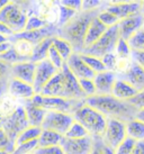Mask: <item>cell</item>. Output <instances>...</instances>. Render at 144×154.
I'll list each match as a JSON object with an SVG mask.
<instances>
[{
    "label": "cell",
    "instance_id": "6da1fadb",
    "mask_svg": "<svg viewBox=\"0 0 144 154\" xmlns=\"http://www.w3.org/2000/svg\"><path fill=\"white\" fill-rule=\"evenodd\" d=\"M100 10L95 11H80L64 26L60 27L58 36L65 39L72 46L74 53L81 54L83 51V42L90 23Z\"/></svg>",
    "mask_w": 144,
    "mask_h": 154
},
{
    "label": "cell",
    "instance_id": "7a4b0ae2",
    "mask_svg": "<svg viewBox=\"0 0 144 154\" xmlns=\"http://www.w3.org/2000/svg\"><path fill=\"white\" fill-rule=\"evenodd\" d=\"M85 103L90 107L97 109L107 118H115L127 123L135 118L136 109L128 101H123L119 99L109 96H92L85 99Z\"/></svg>",
    "mask_w": 144,
    "mask_h": 154
},
{
    "label": "cell",
    "instance_id": "3957f363",
    "mask_svg": "<svg viewBox=\"0 0 144 154\" xmlns=\"http://www.w3.org/2000/svg\"><path fill=\"white\" fill-rule=\"evenodd\" d=\"M76 122L81 124L92 138H102L107 125V117L97 109L90 107L83 103L73 114Z\"/></svg>",
    "mask_w": 144,
    "mask_h": 154
},
{
    "label": "cell",
    "instance_id": "277c9868",
    "mask_svg": "<svg viewBox=\"0 0 144 154\" xmlns=\"http://www.w3.org/2000/svg\"><path fill=\"white\" fill-rule=\"evenodd\" d=\"M27 11L19 6L18 2L9 1L4 8L0 10V23L9 27L14 34L24 32L27 23Z\"/></svg>",
    "mask_w": 144,
    "mask_h": 154
},
{
    "label": "cell",
    "instance_id": "5b68a950",
    "mask_svg": "<svg viewBox=\"0 0 144 154\" xmlns=\"http://www.w3.org/2000/svg\"><path fill=\"white\" fill-rule=\"evenodd\" d=\"M30 100L36 106L42 107L46 111H60L70 115H72L85 103V100H70L60 97H44L41 94H35L34 98Z\"/></svg>",
    "mask_w": 144,
    "mask_h": 154
},
{
    "label": "cell",
    "instance_id": "8992f818",
    "mask_svg": "<svg viewBox=\"0 0 144 154\" xmlns=\"http://www.w3.org/2000/svg\"><path fill=\"white\" fill-rule=\"evenodd\" d=\"M119 38L121 37H119L118 26L116 25L109 27L92 46L83 50L81 54H87V55L96 56V57L102 59V56L108 53H114L116 44Z\"/></svg>",
    "mask_w": 144,
    "mask_h": 154
},
{
    "label": "cell",
    "instance_id": "52a82bcc",
    "mask_svg": "<svg viewBox=\"0 0 144 154\" xmlns=\"http://www.w3.org/2000/svg\"><path fill=\"white\" fill-rule=\"evenodd\" d=\"M28 126L30 125L27 122L25 108L24 106H17L10 114L6 115L1 128L4 129L11 142V144L15 146V141L17 136Z\"/></svg>",
    "mask_w": 144,
    "mask_h": 154
},
{
    "label": "cell",
    "instance_id": "ba28073f",
    "mask_svg": "<svg viewBox=\"0 0 144 154\" xmlns=\"http://www.w3.org/2000/svg\"><path fill=\"white\" fill-rule=\"evenodd\" d=\"M126 137V125L124 122L115 118H107L106 129L102 137L104 145L115 150Z\"/></svg>",
    "mask_w": 144,
    "mask_h": 154
},
{
    "label": "cell",
    "instance_id": "9c48e42d",
    "mask_svg": "<svg viewBox=\"0 0 144 154\" xmlns=\"http://www.w3.org/2000/svg\"><path fill=\"white\" fill-rule=\"evenodd\" d=\"M73 122L74 118L70 114L60 112V111H46L41 128L52 131L64 136Z\"/></svg>",
    "mask_w": 144,
    "mask_h": 154
},
{
    "label": "cell",
    "instance_id": "30bf717a",
    "mask_svg": "<svg viewBox=\"0 0 144 154\" xmlns=\"http://www.w3.org/2000/svg\"><path fill=\"white\" fill-rule=\"evenodd\" d=\"M58 72H59V70L56 68H54V65H52L51 62L47 60V59L36 63L34 82H33V88L35 90V94H41V91L45 87V85Z\"/></svg>",
    "mask_w": 144,
    "mask_h": 154
},
{
    "label": "cell",
    "instance_id": "8fae6325",
    "mask_svg": "<svg viewBox=\"0 0 144 154\" xmlns=\"http://www.w3.org/2000/svg\"><path fill=\"white\" fill-rule=\"evenodd\" d=\"M59 33V27L56 25H49L44 27L42 29L33 30V32H20L17 34H14L11 37H9V41H14V39H25L27 42L32 43L33 45L41 43L42 41L46 38H52L58 36Z\"/></svg>",
    "mask_w": 144,
    "mask_h": 154
},
{
    "label": "cell",
    "instance_id": "7c38bea8",
    "mask_svg": "<svg viewBox=\"0 0 144 154\" xmlns=\"http://www.w3.org/2000/svg\"><path fill=\"white\" fill-rule=\"evenodd\" d=\"M60 146L62 147L64 154H90L92 151L93 138L91 136H87L72 140L63 136Z\"/></svg>",
    "mask_w": 144,
    "mask_h": 154
},
{
    "label": "cell",
    "instance_id": "4fadbf2b",
    "mask_svg": "<svg viewBox=\"0 0 144 154\" xmlns=\"http://www.w3.org/2000/svg\"><path fill=\"white\" fill-rule=\"evenodd\" d=\"M61 71L63 72L64 78V92L63 98L70 99V100H85L86 96L83 94L82 90L79 85V80L77 79L68 69L67 64L61 69Z\"/></svg>",
    "mask_w": 144,
    "mask_h": 154
},
{
    "label": "cell",
    "instance_id": "5bb4252c",
    "mask_svg": "<svg viewBox=\"0 0 144 154\" xmlns=\"http://www.w3.org/2000/svg\"><path fill=\"white\" fill-rule=\"evenodd\" d=\"M105 10L113 14L115 17L118 18V20H122L124 18H127L141 13V2L140 1H114L108 2Z\"/></svg>",
    "mask_w": 144,
    "mask_h": 154
},
{
    "label": "cell",
    "instance_id": "9a60e30c",
    "mask_svg": "<svg viewBox=\"0 0 144 154\" xmlns=\"http://www.w3.org/2000/svg\"><path fill=\"white\" fill-rule=\"evenodd\" d=\"M143 23H144V16L141 13L132 15L130 17L124 18L122 20H119V23L117 24V26H118V32H119V37L127 41L132 35L135 34L137 30L142 28Z\"/></svg>",
    "mask_w": 144,
    "mask_h": 154
},
{
    "label": "cell",
    "instance_id": "2e32d148",
    "mask_svg": "<svg viewBox=\"0 0 144 154\" xmlns=\"http://www.w3.org/2000/svg\"><path fill=\"white\" fill-rule=\"evenodd\" d=\"M65 64L70 70V72L78 80H81V79H91L92 80L96 75V73L82 61L80 54H78V53H73L69 57V60L65 62Z\"/></svg>",
    "mask_w": 144,
    "mask_h": 154
},
{
    "label": "cell",
    "instance_id": "e0dca14e",
    "mask_svg": "<svg viewBox=\"0 0 144 154\" xmlns=\"http://www.w3.org/2000/svg\"><path fill=\"white\" fill-rule=\"evenodd\" d=\"M35 66L36 64L27 61V62H21L10 66V78L17 79L23 82H26L28 85L33 86L35 75Z\"/></svg>",
    "mask_w": 144,
    "mask_h": 154
},
{
    "label": "cell",
    "instance_id": "ac0fdd59",
    "mask_svg": "<svg viewBox=\"0 0 144 154\" xmlns=\"http://www.w3.org/2000/svg\"><path fill=\"white\" fill-rule=\"evenodd\" d=\"M116 73L110 71H104L100 73H96L92 79L96 87V94L98 96H109L111 94V90L116 81Z\"/></svg>",
    "mask_w": 144,
    "mask_h": 154
},
{
    "label": "cell",
    "instance_id": "d6986e66",
    "mask_svg": "<svg viewBox=\"0 0 144 154\" xmlns=\"http://www.w3.org/2000/svg\"><path fill=\"white\" fill-rule=\"evenodd\" d=\"M8 91L14 98L24 99V100H30L34 98L35 90L32 85H28L26 82H23L17 79L10 78L8 82Z\"/></svg>",
    "mask_w": 144,
    "mask_h": 154
},
{
    "label": "cell",
    "instance_id": "ffe728a7",
    "mask_svg": "<svg viewBox=\"0 0 144 154\" xmlns=\"http://www.w3.org/2000/svg\"><path fill=\"white\" fill-rule=\"evenodd\" d=\"M121 75H122L121 79L132 85L139 92L144 90V70L139 64H136L135 62L132 61L130 68Z\"/></svg>",
    "mask_w": 144,
    "mask_h": 154
},
{
    "label": "cell",
    "instance_id": "44dd1931",
    "mask_svg": "<svg viewBox=\"0 0 144 154\" xmlns=\"http://www.w3.org/2000/svg\"><path fill=\"white\" fill-rule=\"evenodd\" d=\"M64 92V78L63 72L60 70L59 72L47 82L45 87L41 91V96L44 97H60L63 98Z\"/></svg>",
    "mask_w": 144,
    "mask_h": 154
},
{
    "label": "cell",
    "instance_id": "7402d4cb",
    "mask_svg": "<svg viewBox=\"0 0 144 154\" xmlns=\"http://www.w3.org/2000/svg\"><path fill=\"white\" fill-rule=\"evenodd\" d=\"M137 90L134 87L130 85L127 81L117 78L115 81L114 86H113V90H111V96L115 98L123 100V101H128L132 98H134L137 94Z\"/></svg>",
    "mask_w": 144,
    "mask_h": 154
},
{
    "label": "cell",
    "instance_id": "603a6c76",
    "mask_svg": "<svg viewBox=\"0 0 144 154\" xmlns=\"http://www.w3.org/2000/svg\"><path fill=\"white\" fill-rule=\"evenodd\" d=\"M24 108H25L28 125L33 127H42L46 110L39 106H36L35 103H32V100H27L24 105Z\"/></svg>",
    "mask_w": 144,
    "mask_h": 154
},
{
    "label": "cell",
    "instance_id": "cb8c5ba5",
    "mask_svg": "<svg viewBox=\"0 0 144 154\" xmlns=\"http://www.w3.org/2000/svg\"><path fill=\"white\" fill-rule=\"evenodd\" d=\"M106 30L107 27L105 25H102V23L99 22L97 16H96L91 20L89 27H88V30H87V34H86L85 37V42H83V50L92 46L93 44L96 43L98 39L104 35V33Z\"/></svg>",
    "mask_w": 144,
    "mask_h": 154
},
{
    "label": "cell",
    "instance_id": "d4e9b609",
    "mask_svg": "<svg viewBox=\"0 0 144 154\" xmlns=\"http://www.w3.org/2000/svg\"><path fill=\"white\" fill-rule=\"evenodd\" d=\"M63 136L58 133L47 131V129H42V133L38 137V147L41 149H47V147H54L59 146L62 142Z\"/></svg>",
    "mask_w": 144,
    "mask_h": 154
},
{
    "label": "cell",
    "instance_id": "484cf974",
    "mask_svg": "<svg viewBox=\"0 0 144 154\" xmlns=\"http://www.w3.org/2000/svg\"><path fill=\"white\" fill-rule=\"evenodd\" d=\"M126 125V136L133 141H144V123L133 118L130 122L125 123Z\"/></svg>",
    "mask_w": 144,
    "mask_h": 154
},
{
    "label": "cell",
    "instance_id": "4316f807",
    "mask_svg": "<svg viewBox=\"0 0 144 154\" xmlns=\"http://www.w3.org/2000/svg\"><path fill=\"white\" fill-rule=\"evenodd\" d=\"M52 38H46L42 41L41 43L36 44L33 48V52H32V55H30V61L33 62V63H38L41 61H44L47 59V52H49V48L51 47L52 45Z\"/></svg>",
    "mask_w": 144,
    "mask_h": 154
},
{
    "label": "cell",
    "instance_id": "83f0119b",
    "mask_svg": "<svg viewBox=\"0 0 144 154\" xmlns=\"http://www.w3.org/2000/svg\"><path fill=\"white\" fill-rule=\"evenodd\" d=\"M52 46L54 47L56 52L59 53L61 57L64 60V62H67L69 60V57L74 53L72 50V46L69 44V42H67L65 39L61 38L59 36H55L52 39Z\"/></svg>",
    "mask_w": 144,
    "mask_h": 154
},
{
    "label": "cell",
    "instance_id": "f1b7e54d",
    "mask_svg": "<svg viewBox=\"0 0 144 154\" xmlns=\"http://www.w3.org/2000/svg\"><path fill=\"white\" fill-rule=\"evenodd\" d=\"M42 133L41 127H33V126H28L26 129L19 134L15 141V146L20 145L23 143H27V142H32L35 140H38V137Z\"/></svg>",
    "mask_w": 144,
    "mask_h": 154
},
{
    "label": "cell",
    "instance_id": "f546056e",
    "mask_svg": "<svg viewBox=\"0 0 144 154\" xmlns=\"http://www.w3.org/2000/svg\"><path fill=\"white\" fill-rule=\"evenodd\" d=\"M0 61L6 63V64H8L9 66H11V65L17 64V63L27 62V61H30V57L20 55L14 47H11L9 51H7L6 53L0 55Z\"/></svg>",
    "mask_w": 144,
    "mask_h": 154
},
{
    "label": "cell",
    "instance_id": "4dcf8cb0",
    "mask_svg": "<svg viewBox=\"0 0 144 154\" xmlns=\"http://www.w3.org/2000/svg\"><path fill=\"white\" fill-rule=\"evenodd\" d=\"M132 52H144V30L141 28L127 39Z\"/></svg>",
    "mask_w": 144,
    "mask_h": 154
},
{
    "label": "cell",
    "instance_id": "1f68e13d",
    "mask_svg": "<svg viewBox=\"0 0 144 154\" xmlns=\"http://www.w3.org/2000/svg\"><path fill=\"white\" fill-rule=\"evenodd\" d=\"M89 136L88 132L85 129V127L81 124H79L78 122H73L72 125L69 127V129L67 131L64 137L67 138H72V140H78V138H83V137Z\"/></svg>",
    "mask_w": 144,
    "mask_h": 154
},
{
    "label": "cell",
    "instance_id": "d6a6232c",
    "mask_svg": "<svg viewBox=\"0 0 144 154\" xmlns=\"http://www.w3.org/2000/svg\"><path fill=\"white\" fill-rule=\"evenodd\" d=\"M9 42L13 44V47L20 55L27 56V57L30 59L32 52H33V48H34L33 44L25 41V39H14V41H9Z\"/></svg>",
    "mask_w": 144,
    "mask_h": 154
},
{
    "label": "cell",
    "instance_id": "836d02e7",
    "mask_svg": "<svg viewBox=\"0 0 144 154\" xmlns=\"http://www.w3.org/2000/svg\"><path fill=\"white\" fill-rule=\"evenodd\" d=\"M82 61L85 62L86 64L88 65L91 70H92L95 73H100L106 71V69L104 66L102 62V59L99 57H96V56H91V55H87V54H80Z\"/></svg>",
    "mask_w": 144,
    "mask_h": 154
},
{
    "label": "cell",
    "instance_id": "e575fe53",
    "mask_svg": "<svg viewBox=\"0 0 144 154\" xmlns=\"http://www.w3.org/2000/svg\"><path fill=\"white\" fill-rule=\"evenodd\" d=\"M46 26H49V24L45 19H42L36 15H30L27 18V23H26L24 32H33V30L42 29Z\"/></svg>",
    "mask_w": 144,
    "mask_h": 154
},
{
    "label": "cell",
    "instance_id": "d590c367",
    "mask_svg": "<svg viewBox=\"0 0 144 154\" xmlns=\"http://www.w3.org/2000/svg\"><path fill=\"white\" fill-rule=\"evenodd\" d=\"M59 4V2H58ZM77 11L74 10H71V9L67 8V7H64V6H61L59 5V19H58V24L56 26L58 27H62L64 26L67 23H69L71 20L72 18L76 16Z\"/></svg>",
    "mask_w": 144,
    "mask_h": 154
},
{
    "label": "cell",
    "instance_id": "8d00e7d4",
    "mask_svg": "<svg viewBox=\"0 0 144 154\" xmlns=\"http://www.w3.org/2000/svg\"><path fill=\"white\" fill-rule=\"evenodd\" d=\"M38 149V141L27 142V143H23L20 145H16L11 154H34L35 151Z\"/></svg>",
    "mask_w": 144,
    "mask_h": 154
},
{
    "label": "cell",
    "instance_id": "74e56055",
    "mask_svg": "<svg viewBox=\"0 0 144 154\" xmlns=\"http://www.w3.org/2000/svg\"><path fill=\"white\" fill-rule=\"evenodd\" d=\"M114 53L118 59H131L132 51L130 46H128V44H127V41L119 38L117 44H116Z\"/></svg>",
    "mask_w": 144,
    "mask_h": 154
},
{
    "label": "cell",
    "instance_id": "f35d334b",
    "mask_svg": "<svg viewBox=\"0 0 144 154\" xmlns=\"http://www.w3.org/2000/svg\"><path fill=\"white\" fill-rule=\"evenodd\" d=\"M97 18L99 19V22L102 23V25H105L107 28L109 27H113V26H116L119 23L118 18L115 17L113 14L108 13L107 10H100L97 15Z\"/></svg>",
    "mask_w": 144,
    "mask_h": 154
},
{
    "label": "cell",
    "instance_id": "ab89813d",
    "mask_svg": "<svg viewBox=\"0 0 144 154\" xmlns=\"http://www.w3.org/2000/svg\"><path fill=\"white\" fill-rule=\"evenodd\" d=\"M47 60L50 61L51 64L54 65V68H56L59 71L63 68L64 64H65L64 60L61 57V55L56 52V50H55L52 45H51V47L49 48V52H47Z\"/></svg>",
    "mask_w": 144,
    "mask_h": 154
},
{
    "label": "cell",
    "instance_id": "60d3db41",
    "mask_svg": "<svg viewBox=\"0 0 144 154\" xmlns=\"http://www.w3.org/2000/svg\"><path fill=\"white\" fill-rule=\"evenodd\" d=\"M79 85H80V88L86 96V98L96 96V87L91 79H81L79 80Z\"/></svg>",
    "mask_w": 144,
    "mask_h": 154
},
{
    "label": "cell",
    "instance_id": "b9f144b4",
    "mask_svg": "<svg viewBox=\"0 0 144 154\" xmlns=\"http://www.w3.org/2000/svg\"><path fill=\"white\" fill-rule=\"evenodd\" d=\"M117 61H118V57L116 56L115 53H108L102 57V62L106 69V71H110V72H115Z\"/></svg>",
    "mask_w": 144,
    "mask_h": 154
},
{
    "label": "cell",
    "instance_id": "7bdbcfd3",
    "mask_svg": "<svg viewBox=\"0 0 144 154\" xmlns=\"http://www.w3.org/2000/svg\"><path fill=\"white\" fill-rule=\"evenodd\" d=\"M134 144H135V141H133L130 137H126L114 150L115 154H132Z\"/></svg>",
    "mask_w": 144,
    "mask_h": 154
},
{
    "label": "cell",
    "instance_id": "ee69618b",
    "mask_svg": "<svg viewBox=\"0 0 144 154\" xmlns=\"http://www.w3.org/2000/svg\"><path fill=\"white\" fill-rule=\"evenodd\" d=\"M14 149H15V146L11 144V142L9 140V137L7 136V134L5 133L4 129L0 128V150L7 151L8 153L11 154Z\"/></svg>",
    "mask_w": 144,
    "mask_h": 154
},
{
    "label": "cell",
    "instance_id": "f6af8a7d",
    "mask_svg": "<svg viewBox=\"0 0 144 154\" xmlns=\"http://www.w3.org/2000/svg\"><path fill=\"white\" fill-rule=\"evenodd\" d=\"M104 4L99 0H83L81 5V11H95L99 10V7Z\"/></svg>",
    "mask_w": 144,
    "mask_h": 154
},
{
    "label": "cell",
    "instance_id": "bcb514c9",
    "mask_svg": "<svg viewBox=\"0 0 144 154\" xmlns=\"http://www.w3.org/2000/svg\"><path fill=\"white\" fill-rule=\"evenodd\" d=\"M59 5L64 6V7L71 9V10H74L77 13H80L82 1L81 0H63V1H60Z\"/></svg>",
    "mask_w": 144,
    "mask_h": 154
},
{
    "label": "cell",
    "instance_id": "7dc6e473",
    "mask_svg": "<svg viewBox=\"0 0 144 154\" xmlns=\"http://www.w3.org/2000/svg\"><path fill=\"white\" fill-rule=\"evenodd\" d=\"M128 103H131L132 106H134L136 109H140V108H144V90L137 92L134 98H132L131 100H128Z\"/></svg>",
    "mask_w": 144,
    "mask_h": 154
},
{
    "label": "cell",
    "instance_id": "c3c4849f",
    "mask_svg": "<svg viewBox=\"0 0 144 154\" xmlns=\"http://www.w3.org/2000/svg\"><path fill=\"white\" fill-rule=\"evenodd\" d=\"M34 154H64L61 146H54V147H47V149H41L38 147L35 151Z\"/></svg>",
    "mask_w": 144,
    "mask_h": 154
},
{
    "label": "cell",
    "instance_id": "681fc988",
    "mask_svg": "<svg viewBox=\"0 0 144 154\" xmlns=\"http://www.w3.org/2000/svg\"><path fill=\"white\" fill-rule=\"evenodd\" d=\"M131 60L144 70V52H132Z\"/></svg>",
    "mask_w": 144,
    "mask_h": 154
},
{
    "label": "cell",
    "instance_id": "f907efd6",
    "mask_svg": "<svg viewBox=\"0 0 144 154\" xmlns=\"http://www.w3.org/2000/svg\"><path fill=\"white\" fill-rule=\"evenodd\" d=\"M10 79V66L0 61V80Z\"/></svg>",
    "mask_w": 144,
    "mask_h": 154
},
{
    "label": "cell",
    "instance_id": "816d5d0a",
    "mask_svg": "<svg viewBox=\"0 0 144 154\" xmlns=\"http://www.w3.org/2000/svg\"><path fill=\"white\" fill-rule=\"evenodd\" d=\"M102 138H93V146L92 151L90 154H102Z\"/></svg>",
    "mask_w": 144,
    "mask_h": 154
},
{
    "label": "cell",
    "instance_id": "f5cc1de1",
    "mask_svg": "<svg viewBox=\"0 0 144 154\" xmlns=\"http://www.w3.org/2000/svg\"><path fill=\"white\" fill-rule=\"evenodd\" d=\"M132 154H144V141L135 142Z\"/></svg>",
    "mask_w": 144,
    "mask_h": 154
},
{
    "label": "cell",
    "instance_id": "db71d44e",
    "mask_svg": "<svg viewBox=\"0 0 144 154\" xmlns=\"http://www.w3.org/2000/svg\"><path fill=\"white\" fill-rule=\"evenodd\" d=\"M0 34L4 35V36H7V37H11L14 35V33L9 27H7V26L5 25V24H2V23H0Z\"/></svg>",
    "mask_w": 144,
    "mask_h": 154
},
{
    "label": "cell",
    "instance_id": "11a10c76",
    "mask_svg": "<svg viewBox=\"0 0 144 154\" xmlns=\"http://www.w3.org/2000/svg\"><path fill=\"white\" fill-rule=\"evenodd\" d=\"M8 82L9 79H7V80H0V99L2 98L5 92L8 90Z\"/></svg>",
    "mask_w": 144,
    "mask_h": 154
},
{
    "label": "cell",
    "instance_id": "9f6ffc18",
    "mask_svg": "<svg viewBox=\"0 0 144 154\" xmlns=\"http://www.w3.org/2000/svg\"><path fill=\"white\" fill-rule=\"evenodd\" d=\"M11 47H13V44L10 43V42L0 44V55H1V54H4V53H6L7 51H9Z\"/></svg>",
    "mask_w": 144,
    "mask_h": 154
},
{
    "label": "cell",
    "instance_id": "6f0895ef",
    "mask_svg": "<svg viewBox=\"0 0 144 154\" xmlns=\"http://www.w3.org/2000/svg\"><path fill=\"white\" fill-rule=\"evenodd\" d=\"M135 118L137 120L142 122V123H144V108H140V109H137V110H136Z\"/></svg>",
    "mask_w": 144,
    "mask_h": 154
},
{
    "label": "cell",
    "instance_id": "680465c9",
    "mask_svg": "<svg viewBox=\"0 0 144 154\" xmlns=\"http://www.w3.org/2000/svg\"><path fill=\"white\" fill-rule=\"evenodd\" d=\"M102 154H115V151L113 149H110L108 146L104 145V143H102Z\"/></svg>",
    "mask_w": 144,
    "mask_h": 154
},
{
    "label": "cell",
    "instance_id": "91938a15",
    "mask_svg": "<svg viewBox=\"0 0 144 154\" xmlns=\"http://www.w3.org/2000/svg\"><path fill=\"white\" fill-rule=\"evenodd\" d=\"M7 42H9V37H7V36H4V35L0 34V44L7 43Z\"/></svg>",
    "mask_w": 144,
    "mask_h": 154
},
{
    "label": "cell",
    "instance_id": "94428289",
    "mask_svg": "<svg viewBox=\"0 0 144 154\" xmlns=\"http://www.w3.org/2000/svg\"><path fill=\"white\" fill-rule=\"evenodd\" d=\"M5 117H6V115L0 110V128L2 127V123H4V120H5Z\"/></svg>",
    "mask_w": 144,
    "mask_h": 154
},
{
    "label": "cell",
    "instance_id": "6125c7cd",
    "mask_svg": "<svg viewBox=\"0 0 144 154\" xmlns=\"http://www.w3.org/2000/svg\"><path fill=\"white\" fill-rule=\"evenodd\" d=\"M8 2H9L8 0H0V10L4 8L5 6L8 4Z\"/></svg>",
    "mask_w": 144,
    "mask_h": 154
},
{
    "label": "cell",
    "instance_id": "be15d7a7",
    "mask_svg": "<svg viewBox=\"0 0 144 154\" xmlns=\"http://www.w3.org/2000/svg\"><path fill=\"white\" fill-rule=\"evenodd\" d=\"M141 14L144 16V1H141Z\"/></svg>",
    "mask_w": 144,
    "mask_h": 154
},
{
    "label": "cell",
    "instance_id": "e7e4bbea",
    "mask_svg": "<svg viewBox=\"0 0 144 154\" xmlns=\"http://www.w3.org/2000/svg\"><path fill=\"white\" fill-rule=\"evenodd\" d=\"M0 154H10V153H8L7 151H2V150H0Z\"/></svg>",
    "mask_w": 144,
    "mask_h": 154
},
{
    "label": "cell",
    "instance_id": "03108f58",
    "mask_svg": "<svg viewBox=\"0 0 144 154\" xmlns=\"http://www.w3.org/2000/svg\"><path fill=\"white\" fill-rule=\"evenodd\" d=\"M142 29L144 30V23H143V26H142Z\"/></svg>",
    "mask_w": 144,
    "mask_h": 154
}]
</instances>
